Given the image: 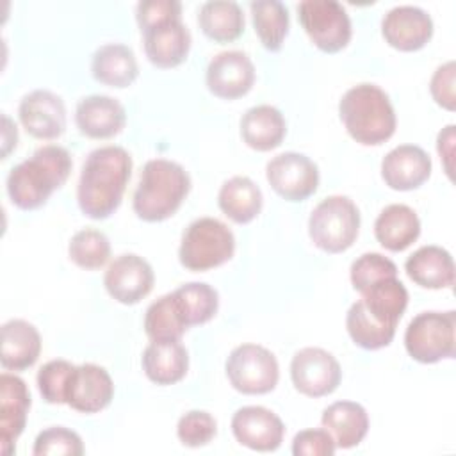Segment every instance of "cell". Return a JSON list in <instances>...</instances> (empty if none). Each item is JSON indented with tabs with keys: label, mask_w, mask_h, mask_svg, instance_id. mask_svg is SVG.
I'll return each mask as SVG.
<instances>
[{
	"label": "cell",
	"mask_w": 456,
	"mask_h": 456,
	"mask_svg": "<svg viewBox=\"0 0 456 456\" xmlns=\"http://www.w3.org/2000/svg\"><path fill=\"white\" fill-rule=\"evenodd\" d=\"M132 175V157L121 146L93 150L82 166L77 201L91 219H105L119 207Z\"/></svg>",
	"instance_id": "cell-1"
},
{
	"label": "cell",
	"mask_w": 456,
	"mask_h": 456,
	"mask_svg": "<svg viewBox=\"0 0 456 456\" xmlns=\"http://www.w3.org/2000/svg\"><path fill=\"white\" fill-rule=\"evenodd\" d=\"M71 155L66 148L46 144L30 159L16 164L7 175L9 200L21 210H34L62 187L71 173Z\"/></svg>",
	"instance_id": "cell-2"
},
{
	"label": "cell",
	"mask_w": 456,
	"mask_h": 456,
	"mask_svg": "<svg viewBox=\"0 0 456 456\" xmlns=\"http://www.w3.org/2000/svg\"><path fill=\"white\" fill-rule=\"evenodd\" d=\"M338 116L347 134L360 144L376 146L395 132V112L388 94L376 84H358L344 93Z\"/></svg>",
	"instance_id": "cell-3"
},
{
	"label": "cell",
	"mask_w": 456,
	"mask_h": 456,
	"mask_svg": "<svg viewBox=\"0 0 456 456\" xmlns=\"http://www.w3.org/2000/svg\"><path fill=\"white\" fill-rule=\"evenodd\" d=\"M189 191L191 178L178 162L151 159L141 171L132 207L142 221H164L180 208Z\"/></svg>",
	"instance_id": "cell-4"
},
{
	"label": "cell",
	"mask_w": 456,
	"mask_h": 456,
	"mask_svg": "<svg viewBox=\"0 0 456 456\" xmlns=\"http://www.w3.org/2000/svg\"><path fill=\"white\" fill-rule=\"evenodd\" d=\"M233 251L235 237L232 230L216 217H200L185 228L178 258L189 271H208L228 262Z\"/></svg>",
	"instance_id": "cell-5"
},
{
	"label": "cell",
	"mask_w": 456,
	"mask_h": 456,
	"mask_svg": "<svg viewBox=\"0 0 456 456\" xmlns=\"http://www.w3.org/2000/svg\"><path fill=\"white\" fill-rule=\"evenodd\" d=\"M360 230L358 207L347 196H328L310 214L308 235L326 253H342L353 246Z\"/></svg>",
	"instance_id": "cell-6"
},
{
	"label": "cell",
	"mask_w": 456,
	"mask_h": 456,
	"mask_svg": "<svg viewBox=\"0 0 456 456\" xmlns=\"http://www.w3.org/2000/svg\"><path fill=\"white\" fill-rule=\"evenodd\" d=\"M456 312H422L415 315L404 331L408 354L420 363H436L456 354Z\"/></svg>",
	"instance_id": "cell-7"
},
{
	"label": "cell",
	"mask_w": 456,
	"mask_h": 456,
	"mask_svg": "<svg viewBox=\"0 0 456 456\" xmlns=\"http://www.w3.org/2000/svg\"><path fill=\"white\" fill-rule=\"evenodd\" d=\"M226 376L232 387L248 395H260L274 390L280 367L276 356L264 346L240 344L226 360Z\"/></svg>",
	"instance_id": "cell-8"
},
{
	"label": "cell",
	"mask_w": 456,
	"mask_h": 456,
	"mask_svg": "<svg viewBox=\"0 0 456 456\" xmlns=\"http://www.w3.org/2000/svg\"><path fill=\"white\" fill-rule=\"evenodd\" d=\"M299 23L310 41L326 53H337L351 41V20L335 0H305L297 5Z\"/></svg>",
	"instance_id": "cell-9"
},
{
	"label": "cell",
	"mask_w": 456,
	"mask_h": 456,
	"mask_svg": "<svg viewBox=\"0 0 456 456\" xmlns=\"http://www.w3.org/2000/svg\"><path fill=\"white\" fill-rule=\"evenodd\" d=\"M269 185L287 201L310 198L319 185L317 164L297 151H285L273 157L265 166Z\"/></svg>",
	"instance_id": "cell-10"
},
{
	"label": "cell",
	"mask_w": 456,
	"mask_h": 456,
	"mask_svg": "<svg viewBox=\"0 0 456 456\" xmlns=\"http://www.w3.org/2000/svg\"><path fill=\"white\" fill-rule=\"evenodd\" d=\"M290 378L297 392L308 397H322L337 390L342 369L337 358L321 347H303L290 362Z\"/></svg>",
	"instance_id": "cell-11"
},
{
	"label": "cell",
	"mask_w": 456,
	"mask_h": 456,
	"mask_svg": "<svg viewBox=\"0 0 456 456\" xmlns=\"http://www.w3.org/2000/svg\"><path fill=\"white\" fill-rule=\"evenodd\" d=\"M151 265L135 253L119 255L105 271L103 285L110 297L123 305H135L153 289Z\"/></svg>",
	"instance_id": "cell-12"
},
{
	"label": "cell",
	"mask_w": 456,
	"mask_h": 456,
	"mask_svg": "<svg viewBox=\"0 0 456 456\" xmlns=\"http://www.w3.org/2000/svg\"><path fill=\"white\" fill-rule=\"evenodd\" d=\"M205 82L214 96L235 100L253 87L255 66L248 53L240 50H226L210 59Z\"/></svg>",
	"instance_id": "cell-13"
},
{
	"label": "cell",
	"mask_w": 456,
	"mask_h": 456,
	"mask_svg": "<svg viewBox=\"0 0 456 456\" xmlns=\"http://www.w3.org/2000/svg\"><path fill=\"white\" fill-rule=\"evenodd\" d=\"M232 433L240 445L271 452L281 445L285 426L274 411L264 406H242L232 417Z\"/></svg>",
	"instance_id": "cell-14"
},
{
	"label": "cell",
	"mask_w": 456,
	"mask_h": 456,
	"mask_svg": "<svg viewBox=\"0 0 456 456\" xmlns=\"http://www.w3.org/2000/svg\"><path fill=\"white\" fill-rule=\"evenodd\" d=\"M18 116L36 139H57L66 130V107L61 96L48 89H36L25 94L18 107Z\"/></svg>",
	"instance_id": "cell-15"
},
{
	"label": "cell",
	"mask_w": 456,
	"mask_h": 456,
	"mask_svg": "<svg viewBox=\"0 0 456 456\" xmlns=\"http://www.w3.org/2000/svg\"><path fill=\"white\" fill-rule=\"evenodd\" d=\"M114 395V383L110 374L96 363L75 365L68 392L66 404L80 413H98L107 408Z\"/></svg>",
	"instance_id": "cell-16"
},
{
	"label": "cell",
	"mask_w": 456,
	"mask_h": 456,
	"mask_svg": "<svg viewBox=\"0 0 456 456\" xmlns=\"http://www.w3.org/2000/svg\"><path fill=\"white\" fill-rule=\"evenodd\" d=\"M385 41L401 52H415L426 46L433 36L431 16L415 5L392 7L381 21Z\"/></svg>",
	"instance_id": "cell-17"
},
{
	"label": "cell",
	"mask_w": 456,
	"mask_h": 456,
	"mask_svg": "<svg viewBox=\"0 0 456 456\" xmlns=\"http://www.w3.org/2000/svg\"><path fill=\"white\" fill-rule=\"evenodd\" d=\"M30 408L27 383L9 372L0 376V451L4 456L14 452V444L23 433Z\"/></svg>",
	"instance_id": "cell-18"
},
{
	"label": "cell",
	"mask_w": 456,
	"mask_h": 456,
	"mask_svg": "<svg viewBox=\"0 0 456 456\" xmlns=\"http://www.w3.org/2000/svg\"><path fill=\"white\" fill-rule=\"evenodd\" d=\"M141 32L144 53L157 68H175L185 61L191 48V34L182 18L151 25Z\"/></svg>",
	"instance_id": "cell-19"
},
{
	"label": "cell",
	"mask_w": 456,
	"mask_h": 456,
	"mask_svg": "<svg viewBox=\"0 0 456 456\" xmlns=\"http://www.w3.org/2000/svg\"><path fill=\"white\" fill-rule=\"evenodd\" d=\"M431 175L429 155L415 144H399L381 160V176L390 189L411 191L420 187Z\"/></svg>",
	"instance_id": "cell-20"
},
{
	"label": "cell",
	"mask_w": 456,
	"mask_h": 456,
	"mask_svg": "<svg viewBox=\"0 0 456 456\" xmlns=\"http://www.w3.org/2000/svg\"><path fill=\"white\" fill-rule=\"evenodd\" d=\"M75 123L78 130L91 139H110L123 130L126 112L116 98L91 94L77 103Z\"/></svg>",
	"instance_id": "cell-21"
},
{
	"label": "cell",
	"mask_w": 456,
	"mask_h": 456,
	"mask_svg": "<svg viewBox=\"0 0 456 456\" xmlns=\"http://www.w3.org/2000/svg\"><path fill=\"white\" fill-rule=\"evenodd\" d=\"M41 353V335L34 324L23 319H11L2 324L0 363L7 370L32 367Z\"/></svg>",
	"instance_id": "cell-22"
},
{
	"label": "cell",
	"mask_w": 456,
	"mask_h": 456,
	"mask_svg": "<svg viewBox=\"0 0 456 456\" xmlns=\"http://www.w3.org/2000/svg\"><path fill=\"white\" fill-rule=\"evenodd\" d=\"M141 363L150 381L173 385L187 374L189 354L180 340H151L142 353Z\"/></svg>",
	"instance_id": "cell-23"
},
{
	"label": "cell",
	"mask_w": 456,
	"mask_h": 456,
	"mask_svg": "<svg viewBox=\"0 0 456 456\" xmlns=\"http://www.w3.org/2000/svg\"><path fill=\"white\" fill-rule=\"evenodd\" d=\"M408 278L424 289H445L454 285V262L440 246H422L404 264Z\"/></svg>",
	"instance_id": "cell-24"
},
{
	"label": "cell",
	"mask_w": 456,
	"mask_h": 456,
	"mask_svg": "<svg viewBox=\"0 0 456 456\" xmlns=\"http://www.w3.org/2000/svg\"><path fill=\"white\" fill-rule=\"evenodd\" d=\"M321 422L340 449L356 447L369 431V415L365 408L354 401L331 403L322 411Z\"/></svg>",
	"instance_id": "cell-25"
},
{
	"label": "cell",
	"mask_w": 456,
	"mask_h": 456,
	"mask_svg": "<svg viewBox=\"0 0 456 456\" xmlns=\"http://www.w3.org/2000/svg\"><path fill=\"white\" fill-rule=\"evenodd\" d=\"M374 235L385 249L403 251L420 235L419 216L408 205L392 203L376 217Z\"/></svg>",
	"instance_id": "cell-26"
},
{
	"label": "cell",
	"mask_w": 456,
	"mask_h": 456,
	"mask_svg": "<svg viewBox=\"0 0 456 456\" xmlns=\"http://www.w3.org/2000/svg\"><path fill=\"white\" fill-rule=\"evenodd\" d=\"M287 134L283 114L273 105H255L240 118V135L256 151H269L281 144Z\"/></svg>",
	"instance_id": "cell-27"
},
{
	"label": "cell",
	"mask_w": 456,
	"mask_h": 456,
	"mask_svg": "<svg viewBox=\"0 0 456 456\" xmlns=\"http://www.w3.org/2000/svg\"><path fill=\"white\" fill-rule=\"evenodd\" d=\"M93 77L110 87H128L139 75L132 48L121 43H107L93 53Z\"/></svg>",
	"instance_id": "cell-28"
},
{
	"label": "cell",
	"mask_w": 456,
	"mask_h": 456,
	"mask_svg": "<svg viewBox=\"0 0 456 456\" xmlns=\"http://www.w3.org/2000/svg\"><path fill=\"white\" fill-rule=\"evenodd\" d=\"M363 308L379 322L387 326L397 328L399 319L403 317L408 305V290L397 280V276L383 278L372 285H369L363 292H360Z\"/></svg>",
	"instance_id": "cell-29"
},
{
	"label": "cell",
	"mask_w": 456,
	"mask_h": 456,
	"mask_svg": "<svg viewBox=\"0 0 456 456\" xmlns=\"http://www.w3.org/2000/svg\"><path fill=\"white\" fill-rule=\"evenodd\" d=\"M217 205L233 223L248 224L262 210V191L248 176H232L221 185Z\"/></svg>",
	"instance_id": "cell-30"
},
{
	"label": "cell",
	"mask_w": 456,
	"mask_h": 456,
	"mask_svg": "<svg viewBox=\"0 0 456 456\" xmlns=\"http://www.w3.org/2000/svg\"><path fill=\"white\" fill-rule=\"evenodd\" d=\"M198 23L203 34L217 43L235 41L244 32V14L237 2L214 0L200 7Z\"/></svg>",
	"instance_id": "cell-31"
},
{
	"label": "cell",
	"mask_w": 456,
	"mask_h": 456,
	"mask_svg": "<svg viewBox=\"0 0 456 456\" xmlns=\"http://www.w3.org/2000/svg\"><path fill=\"white\" fill-rule=\"evenodd\" d=\"M255 32L271 52H278L289 32V11L278 0H256L249 4Z\"/></svg>",
	"instance_id": "cell-32"
},
{
	"label": "cell",
	"mask_w": 456,
	"mask_h": 456,
	"mask_svg": "<svg viewBox=\"0 0 456 456\" xmlns=\"http://www.w3.org/2000/svg\"><path fill=\"white\" fill-rule=\"evenodd\" d=\"M173 296L187 326L208 322L219 306L217 290L203 281L183 283L173 290Z\"/></svg>",
	"instance_id": "cell-33"
},
{
	"label": "cell",
	"mask_w": 456,
	"mask_h": 456,
	"mask_svg": "<svg viewBox=\"0 0 456 456\" xmlns=\"http://www.w3.org/2000/svg\"><path fill=\"white\" fill-rule=\"evenodd\" d=\"M189 326L173 292L153 301L144 315V331L151 340H180Z\"/></svg>",
	"instance_id": "cell-34"
},
{
	"label": "cell",
	"mask_w": 456,
	"mask_h": 456,
	"mask_svg": "<svg viewBox=\"0 0 456 456\" xmlns=\"http://www.w3.org/2000/svg\"><path fill=\"white\" fill-rule=\"evenodd\" d=\"M346 328L353 342L363 349H379L392 342L395 335L394 326H387L374 319L358 299L351 305L346 315Z\"/></svg>",
	"instance_id": "cell-35"
},
{
	"label": "cell",
	"mask_w": 456,
	"mask_h": 456,
	"mask_svg": "<svg viewBox=\"0 0 456 456\" xmlns=\"http://www.w3.org/2000/svg\"><path fill=\"white\" fill-rule=\"evenodd\" d=\"M68 255L71 262L82 269H100L110 256V242L103 232L84 228L71 237L68 244Z\"/></svg>",
	"instance_id": "cell-36"
},
{
	"label": "cell",
	"mask_w": 456,
	"mask_h": 456,
	"mask_svg": "<svg viewBox=\"0 0 456 456\" xmlns=\"http://www.w3.org/2000/svg\"><path fill=\"white\" fill-rule=\"evenodd\" d=\"M75 365L68 360H50L37 372V388L43 399L50 404H66L69 376Z\"/></svg>",
	"instance_id": "cell-37"
},
{
	"label": "cell",
	"mask_w": 456,
	"mask_h": 456,
	"mask_svg": "<svg viewBox=\"0 0 456 456\" xmlns=\"http://www.w3.org/2000/svg\"><path fill=\"white\" fill-rule=\"evenodd\" d=\"M390 276H397V267L381 253H363L351 264L349 269L351 283L358 292H363L369 285Z\"/></svg>",
	"instance_id": "cell-38"
},
{
	"label": "cell",
	"mask_w": 456,
	"mask_h": 456,
	"mask_svg": "<svg viewBox=\"0 0 456 456\" xmlns=\"http://www.w3.org/2000/svg\"><path fill=\"white\" fill-rule=\"evenodd\" d=\"M32 452L36 456H50V454L80 456L84 454V444L75 431L62 426H53L41 431L36 436Z\"/></svg>",
	"instance_id": "cell-39"
},
{
	"label": "cell",
	"mask_w": 456,
	"mask_h": 456,
	"mask_svg": "<svg viewBox=\"0 0 456 456\" xmlns=\"http://www.w3.org/2000/svg\"><path fill=\"white\" fill-rule=\"evenodd\" d=\"M217 433L216 419L203 410H191L180 417L176 424V436L187 447L207 445Z\"/></svg>",
	"instance_id": "cell-40"
},
{
	"label": "cell",
	"mask_w": 456,
	"mask_h": 456,
	"mask_svg": "<svg viewBox=\"0 0 456 456\" xmlns=\"http://www.w3.org/2000/svg\"><path fill=\"white\" fill-rule=\"evenodd\" d=\"M335 451V440L324 428L303 429L292 440L294 456H333Z\"/></svg>",
	"instance_id": "cell-41"
},
{
	"label": "cell",
	"mask_w": 456,
	"mask_h": 456,
	"mask_svg": "<svg viewBox=\"0 0 456 456\" xmlns=\"http://www.w3.org/2000/svg\"><path fill=\"white\" fill-rule=\"evenodd\" d=\"M135 18L139 28L144 30L151 25L182 18V4L178 0H142L137 4Z\"/></svg>",
	"instance_id": "cell-42"
},
{
	"label": "cell",
	"mask_w": 456,
	"mask_h": 456,
	"mask_svg": "<svg viewBox=\"0 0 456 456\" xmlns=\"http://www.w3.org/2000/svg\"><path fill=\"white\" fill-rule=\"evenodd\" d=\"M454 77H456V64H454V61H447L445 64H442L435 69L431 82H429V91H431L433 100L447 110H454V107H456Z\"/></svg>",
	"instance_id": "cell-43"
},
{
	"label": "cell",
	"mask_w": 456,
	"mask_h": 456,
	"mask_svg": "<svg viewBox=\"0 0 456 456\" xmlns=\"http://www.w3.org/2000/svg\"><path fill=\"white\" fill-rule=\"evenodd\" d=\"M452 148H454V125H447L436 139V150L440 153V159L444 160L445 173L452 176V167H451V159H452Z\"/></svg>",
	"instance_id": "cell-44"
},
{
	"label": "cell",
	"mask_w": 456,
	"mask_h": 456,
	"mask_svg": "<svg viewBox=\"0 0 456 456\" xmlns=\"http://www.w3.org/2000/svg\"><path fill=\"white\" fill-rule=\"evenodd\" d=\"M2 123H4V134H2V159H5L9 155V151L12 148H16V141H18V132H16V125L12 123V119L9 116H2Z\"/></svg>",
	"instance_id": "cell-45"
}]
</instances>
